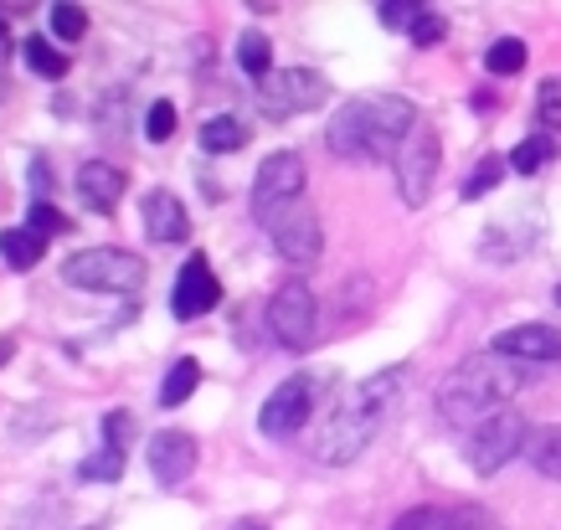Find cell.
Here are the masks:
<instances>
[{
  "mask_svg": "<svg viewBox=\"0 0 561 530\" xmlns=\"http://www.w3.org/2000/svg\"><path fill=\"white\" fill-rule=\"evenodd\" d=\"M402 381L408 371L402 366H387V371H371L366 381H356L351 392H341V402L330 407V417L314 433V459L324 469H345L356 463L366 448L381 438V428L391 423V412L402 402Z\"/></svg>",
  "mask_w": 561,
  "mask_h": 530,
  "instance_id": "obj_1",
  "label": "cell"
},
{
  "mask_svg": "<svg viewBox=\"0 0 561 530\" xmlns=\"http://www.w3.org/2000/svg\"><path fill=\"white\" fill-rule=\"evenodd\" d=\"M417 108L402 93H366V99L341 103L324 124V145L341 160H397L402 139L412 135Z\"/></svg>",
  "mask_w": 561,
  "mask_h": 530,
  "instance_id": "obj_2",
  "label": "cell"
},
{
  "mask_svg": "<svg viewBox=\"0 0 561 530\" xmlns=\"http://www.w3.org/2000/svg\"><path fill=\"white\" fill-rule=\"evenodd\" d=\"M520 360H505V356H463L454 371H448V381L438 387V396H433V407H438V417L448 423V428L469 433L474 423H484L490 412L511 407V396L520 392Z\"/></svg>",
  "mask_w": 561,
  "mask_h": 530,
  "instance_id": "obj_3",
  "label": "cell"
},
{
  "mask_svg": "<svg viewBox=\"0 0 561 530\" xmlns=\"http://www.w3.org/2000/svg\"><path fill=\"white\" fill-rule=\"evenodd\" d=\"M530 443V423H526V412L520 407H500L490 412L484 423H474V428L463 433V459H469V469L474 474H500L505 463L520 453V448Z\"/></svg>",
  "mask_w": 561,
  "mask_h": 530,
  "instance_id": "obj_4",
  "label": "cell"
},
{
  "mask_svg": "<svg viewBox=\"0 0 561 530\" xmlns=\"http://www.w3.org/2000/svg\"><path fill=\"white\" fill-rule=\"evenodd\" d=\"M62 284L88 293H139L145 289V257L129 247H88L62 263Z\"/></svg>",
  "mask_w": 561,
  "mask_h": 530,
  "instance_id": "obj_5",
  "label": "cell"
},
{
  "mask_svg": "<svg viewBox=\"0 0 561 530\" xmlns=\"http://www.w3.org/2000/svg\"><path fill=\"white\" fill-rule=\"evenodd\" d=\"M305 186H309L305 154L299 150H273L268 160L257 165V175H253V217H257V227H268L284 206L305 201Z\"/></svg>",
  "mask_w": 561,
  "mask_h": 530,
  "instance_id": "obj_6",
  "label": "cell"
},
{
  "mask_svg": "<svg viewBox=\"0 0 561 530\" xmlns=\"http://www.w3.org/2000/svg\"><path fill=\"white\" fill-rule=\"evenodd\" d=\"M330 99V83H324V72L314 68H273L263 83H257V108H263V119H294V114H309V108H320Z\"/></svg>",
  "mask_w": 561,
  "mask_h": 530,
  "instance_id": "obj_7",
  "label": "cell"
},
{
  "mask_svg": "<svg viewBox=\"0 0 561 530\" xmlns=\"http://www.w3.org/2000/svg\"><path fill=\"white\" fill-rule=\"evenodd\" d=\"M268 330L284 350H309L314 345V330H320V304H314V289L305 278H284L268 299Z\"/></svg>",
  "mask_w": 561,
  "mask_h": 530,
  "instance_id": "obj_8",
  "label": "cell"
},
{
  "mask_svg": "<svg viewBox=\"0 0 561 530\" xmlns=\"http://www.w3.org/2000/svg\"><path fill=\"white\" fill-rule=\"evenodd\" d=\"M320 392H324V377H314V371H294L289 381H278L273 396L257 407V433L263 438H294L309 423Z\"/></svg>",
  "mask_w": 561,
  "mask_h": 530,
  "instance_id": "obj_9",
  "label": "cell"
},
{
  "mask_svg": "<svg viewBox=\"0 0 561 530\" xmlns=\"http://www.w3.org/2000/svg\"><path fill=\"white\" fill-rule=\"evenodd\" d=\"M438 165H443V145H438V129L433 124H412V135L402 139V150H397V191H402V201L417 211L427 206L433 196V181H438Z\"/></svg>",
  "mask_w": 561,
  "mask_h": 530,
  "instance_id": "obj_10",
  "label": "cell"
},
{
  "mask_svg": "<svg viewBox=\"0 0 561 530\" xmlns=\"http://www.w3.org/2000/svg\"><path fill=\"white\" fill-rule=\"evenodd\" d=\"M263 232L273 238V247H278V257H284V263H314V257H320V247H324L320 211H314L309 201L284 206V211H278Z\"/></svg>",
  "mask_w": 561,
  "mask_h": 530,
  "instance_id": "obj_11",
  "label": "cell"
},
{
  "mask_svg": "<svg viewBox=\"0 0 561 530\" xmlns=\"http://www.w3.org/2000/svg\"><path fill=\"white\" fill-rule=\"evenodd\" d=\"M145 459H150V480L160 489H175V484H186L196 474V459H202V448L196 438L181 428H160L150 433V443H145Z\"/></svg>",
  "mask_w": 561,
  "mask_h": 530,
  "instance_id": "obj_12",
  "label": "cell"
},
{
  "mask_svg": "<svg viewBox=\"0 0 561 530\" xmlns=\"http://www.w3.org/2000/svg\"><path fill=\"white\" fill-rule=\"evenodd\" d=\"M217 304H221V284H217V274H211V263H206V253H191L181 278H175V289H171V314L175 320H202V314H211Z\"/></svg>",
  "mask_w": 561,
  "mask_h": 530,
  "instance_id": "obj_13",
  "label": "cell"
},
{
  "mask_svg": "<svg viewBox=\"0 0 561 530\" xmlns=\"http://www.w3.org/2000/svg\"><path fill=\"white\" fill-rule=\"evenodd\" d=\"M494 356L505 360H536V366H551L561 360V330L557 325H541V320H526V325H511L494 335Z\"/></svg>",
  "mask_w": 561,
  "mask_h": 530,
  "instance_id": "obj_14",
  "label": "cell"
},
{
  "mask_svg": "<svg viewBox=\"0 0 561 530\" xmlns=\"http://www.w3.org/2000/svg\"><path fill=\"white\" fill-rule=\"evenodd\" d=\"M139 217H145V238H150V242H186L191 238V211H186V201H181L175 191H165V186L145 191Z\"/></svg>",
  "mask_w": 561,
  "mask_h": 530,
  "instance_id": "obj_15",
  "label": "cell"
},
{
  "mask_svg": "<svg viewBox=\"0 0 561 530\" xmlns=\"http://www.w3.org/2000/svg\"><path fill=\"white\" fill-rule=\"evenodd\" d=\"M391 530H484L479 505H412L391 520Z\"/></svg>",
  "mask_w": 561,
  "mask_h": 530,
  "instance_id": "obj_16",
  "label": "cell"
},
{
  "mask_svg": "<svg viewBox=\"0 0 561 530\" xmlns=\"http://www.w3.org/2000/svg\"><path fill=\"white\" fill-rule=\"evenodd\" d=\"M72 186H78V196H83L88 211H114V206L124 201V171L119 165H108V160H88V165H78V175H72Z\"/></svg>",
  "mask_w": 561,
  "mask_h": 530,
  "instance_id": "obj_17",
  "label": "cell"
},
{
  "mask_svg": "<svg viewBox=\"0 0 561 530\" xmlns=\"http://www.w3.org/2000/svg\"><path fill=\"white\" fill-rule=\"evenodd\" d=\"M196 145H202L206 154H238L242 145H248V124H242L238 114H217V119L202 124Z\"/></svg>",
  "mask_w": 561,
  "mask_h": 530,
  "instance_id": "obj_18",
  "label": "cell"
},
{
  "mask_svg": "<svg viewBox=\"0 0 561 530\" xmlns=\"http://www.w3.org/2000/svg\"><path fill=\"white\" fill-rule=\"evenodd\" d=\"M42 253H47V238H36L32 227H5V232H0V257H5L11 268H21V274L36 268Z\"/></svg>",
  "mask_w": 561,
  "mask_h": 530,
  "instance_id": "obj_19",
  "label": "cell"
},
{
  "mask_svg": "<svg viewBox=\"0 0 561 530\" xmlns=\"http://www.w3.org/2000/svg\"><path fill=\"white\" fill-rule=\"evenodd\" d=\"M196 387H202V360L181 356L171 371H165V381H160V407H181Z\"/></svg>",
  "mask_w": 561,
  "mask_h": 530,
  "instance_id": "obj_20",
  "label": "cell"
},
{
  "mask_svg": "<svg viewBox=\"0 0 561 530\" xmlns=\"http://www.w3.org/2000/svg\"><path fill=\"white\" fill-rule=\"evenodd\" d=\"M238 68L253 78V83H263L273 72V42L263 32H242L238 36Z\"/></svg>",
  "mask_w": 561,
  "mask_h": 530,
  "instance_id": "obj_21",
  "label": "cell"
},
{
  "mask_svg": "<svg viewBox=\"0 0 561 530\" xmlns=\"http://www.w3.org/2000/svg\"><path fill=\"white\" fill-rule=\"evenodd\" d=\"M21 57H26V68H32L36 78H47V83H57V78L68 72V51H57L47 36H26Z\"/></svg>",
  "mask_w": 561,
  "mask_h": 530,
  "instance_id": "obj_22",
  "label": "cell"
},
{
  "mask_svg": "<svg viewBox=\"0 0 561 530\" xmlns=\"http://www.w3.org/2000/svg\"><path fill=\"white\" fill-rule=\"evenodd\" d=\"M505 171H511V160H505V154H484L474 171H469V181L459 186V196H463V201H474V196H490V191L505 181Z\"/></svg>",
  "mask_w": 561,
  "mask_h": 530,
  "instance_id": "obj_23",
  "label": "cell"
},
{
  "mask_svg": "<svg viewBox=\"0 0 561 530\" xmlns=\"http://www.w3.org/2000/svg\"><path fill=\"white\" fill-rule=\"evenodd\" d=\"M526 57H530V47L520 42V36H500V42L484 51V68H490L494 78H511V72L526 68Z\"/></svg>",
  "mask_w": 561,
  "mask_h": 530,
  "instance_id": "obj_24",
  "label": "cell"
},
{
  "mask_svg": "<svg viewBox=\"0 0 561 530\" xmlns=\"http://www.w3.org/2000/svg\"><path fill=\"white\" fill-rule=\"evenodd\" d=\"M551 154H557V139H551V135H530V139H520V145L511 150V171L515 175H536Z\"/></svg>",
  "mask_w": 561,
  "mask_h": 530,
  "instance_id": "obj_25",
  "label": "cell"
},
{
  "mask_svg": "<svg viewBox=\"0 0 561 530\" xmlns=\"http://www.w3.org/2000/svg\"><path fill=\"white\" fill-rule=\"evenodd\" d=\"M78 474H83L88 484H119L124 480V448H108V443H103L99 453H88Z\"/></svg>",
  "mask_w": 561,
  "mask_h": 530,
  "instance_id": "obj_26",
  "label": "cell"
},
{
  "mask_svg": "<svg viewBox=\"0 0 561 530\" xmlns=\"http://www.w3.org/2000/svg\"><path fill=\"white\" fill-rule=\"evenodd\" d=\"M530 463H536V474H546V480H561V428H546L530 443Z\"/></svg>",
  "mask_w": 561,
  "mask_h": 530,
  "instance_id": "obj_27",
  "label": "cell"
},
{
  "mask_svg": "<svg viewBox=\"0 0 561 530\" xmlns=\"http://www.w3.org/2000/svg\"><path fill=\"white\" fill-rule=\"evenodd\" d=\"M47 21H51V36H62V42H78L88 32V11L83 5H68V0L47 5Z\"/></svg>",
  "mask_w": 561,
  "mask_h": 530,
  "instance_id": "obj_28",
  "label": "cell"
},
{
  "mask_svg": "<svg viewBox=\"0 0 561 530\" xmlns=\"http://www.w3.org/2000/svg\"><path fill=\"white\" fill-rule=\"evenodd\" d=\"M423 11H427L423 0H387V5H376V16H381V26H387V32H412Z\"/></svg>",
  "mask_w": 561,
  "mask_h": 530,
  "instance_id": "obj_29",
  "label": "cell"
},
{
  "mask_svg": "<svg viewBox=\"0 0 561 530\" xmlns=\"http://www.w3.org/2000/svg\"><path fill=\"white\" fill-rule=\"evenodd\" d=\"M171 135H175V103L171 99H154L150 114H145V139H150V145H165Z\"/></svg>",
  "mask_w": 561,
  "mask_h": 530,
  "instance_id": "obj_30",
  "label": "cell"
},
{
  "mask_svg": "<svg viewBox=\"0 0 561 530\" xmlns=\"http://www.w3.org/2000/svg\"><path fill=\"white\" fill-rule=\"evenodd\" d=\"M26 227H32L36 238H51V232H68L72 222L51 201H32V206H26Z\"/></svg>",
  "mask_w": 561,
  "mask_h": 530,
  "instance_id": "obj_31",
  "label": "cell"
},
{
  "mask_svg": "<svg viewBox=\"0 0 561 530\" xmlns=\"http://www.w3.org/2000/svg\"><path fill=\"white\" fill-rule=\"evenodd\" d=\"M408 36H412V47H438L443 36H448V21H443L438 11H433V5H427V11L417 16V26H412Z\"/></svg>",
  "mask_w": 561,
  "mask_h": 530,
  "instance_id": "obj_32",
  "label": "cell"
},
{
  "mask_svg": "<svg viewBox=\"0 0 561 530\" xmlns=\"http://www.w3.org/2000/svg\"><path fill=\"white\" fill-rule=\"evenodd\" d=\"M541 129L546 135H557L561 129V83L557 78H546L541 83Z\"/></svg>",
  "mask_w": 561,
  "mask_h": 530,
  "instance_id": "obj_33",
  "label": "cell"
},
{
  "mask_svg": "<svg viewBox=\"0 0 561 530\" xmlns=\"http://www.w3.org/2000/svg\"><path fill=\"white\" fill-rule=\"evenodd\" d=\"M129 433H135V417H129L124 407L103 417V443H108V448H124V443H129Z\"/></svg>",
  "mask_w": 561,
  "mask_h": 530,
  "instance_id": "obj_34",
  "label": "cell"
},
{
  "mask_svg": "<svg viewBox=\"0 0 561 530\" xmlns=\"http://www.w3.org/2000/svg\"><path fill=\"white\" fill-rule=\"evenodd\" d=\"M5 47L11 42H5V26H0V68H5ZM0 99H5V72H0Z\"/></svg>",
  "mask_w": 561,
  "mask_h": 530,
  "instance_id": "obj_35",
  "label": "cell"
},
{
  "mask_svg": "<svg viewBox=\"0 0 561 530\" xmlns=\"http://www.w3.org/2000/svg\"><path fill=\"white\" fill-rule=\"evenodd\" d=\"M232 530H268V526H263V520H238Z\"/></svg>",
  "mask_w": 561,
  "mask_h": 530,
  "instance_id": "obj_36",
  "label": "cell"
},
{
  "mask_svg": "<svg viewBox=\"0 0 561 530\" xmlns=\"http://www.w3.org/2000/svg\"><path fill=\"white\" fill-rule=\"evenodd\" d=\"M11 350H16V345H11V341H0V366H5V360H11Z\"/></svg>",
  "mask_w": 561,
  "mask_h": 530,
  "instance_id": "obj_37",
  "label": "cell"
},
{
  "mask_svg": "<svg viewBox=\"0 0 561 530\" xmlns=\"http://www.w3.org/2000/svg\"><path fill=\"white\" fill-rule=\"evenodd\" d=\"M551 304H561V284H557V289H551Z\"/></svg>",
  "mask_w": 561,
  "mask_h": 530,
  "instance_id": "obj_38",
  "label": "cell"
}]
</instances>
